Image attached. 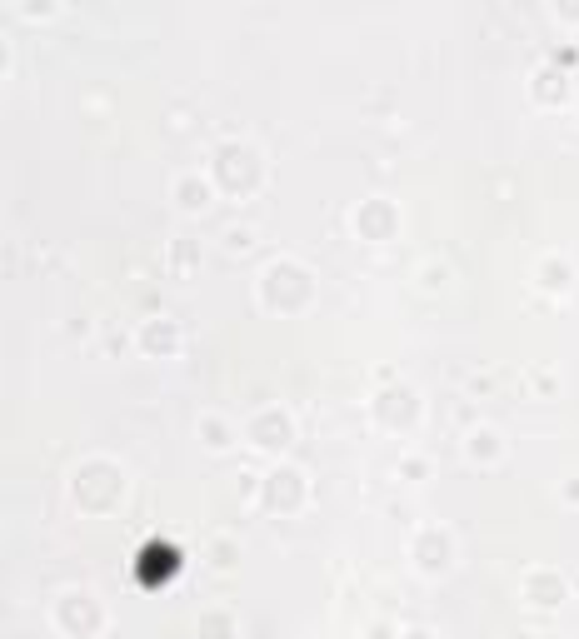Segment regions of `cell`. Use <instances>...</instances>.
<instances>
[{
	"mask_svg": "<svg viewBox=\"0 0 579 639\" xmlns=\"http://www.w3.org/2000/svg\"><path fill=\"white\" fill-rule=\"evenodd\" d=\"M135 575H140L145 585H160L165 575H175V550H165V545L145 550V555L135 560Z\"/></svg>",
	"mask_w": 579,
	"mask_h": 639,
	"instance_id": "1",
	"label": "cell"
}]
</instances>
